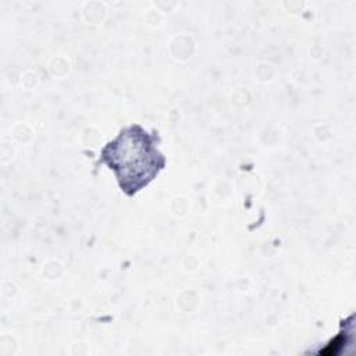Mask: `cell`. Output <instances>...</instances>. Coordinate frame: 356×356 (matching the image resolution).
Instances as JSON below:
<instances>
[{
    "label": "cell",
    "instance_id": "obj_1",
    "mask_svg": "<svg viewBox=\"0 0 356 356\" xmlns=\"http://www.w3.org/2000/svg\"><path fill=\"white\" fill-rule=\"evenodd\" d=\"M157 131H147L140 124L124 127L100 150L96 164L106 165L128 197L145 189L165 168L167 159L159 149Z\"/></svg>",
    "mask_w": 356,
    "mask_h": 356
}]
</instances>
